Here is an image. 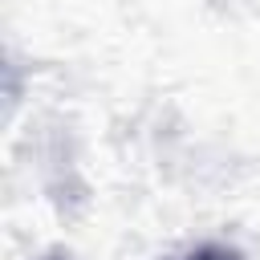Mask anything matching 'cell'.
<instances>
[{
  "mask_svg": "<svg viewBox=\"0 0 260 260\" xmlns=\"http://www.w3.org/2000/svg\"><path fill=\"white\" fill-rule=\"evenodd\" d=\"M191 260H240V256H236V252H228V248H215V244H211V248H199Z\"/></svg>",
  "mask_w": 260,
  "mask_h": 260,
  "instance_id": "obj_1",
  "label": "cell"
}]
</instances>
